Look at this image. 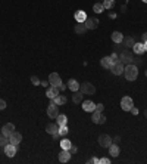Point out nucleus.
<instances>
[{
	"instance_id": "f257e3e1",
	"label": "nucleus",
	"mask_w": 147,
	"mask_h": 164,
	"mask_svg": "<svg viewBox=\"0 0 147 164\" xmlns=\"http://www.w3.org/2000/svg\"><path fill=\"white\" fill-rule=\"evenodd\" d=\"M124 75H125V79L127 80L134 81V80L137 79V75H138V67H137L136 64H128V65H125Z\"/></svg>"
},
{
	"instance_id": "f03ea898",
	"label": "nucleus",
	"mask_w": 147,
	"mask_h": 164,
	"mask_svg": "<svg viewBox=\"0 0 147 164\" xmlns=\"http://www.w3.org/2000/svg\"><path fill=\"white\" fill-rule=\"evenodd\" d=\"M134 59L136 58L132 56V52H130L128 49H125V51L121 52V55H119V61L125 65H128V64H134Z\"/></svg>"
},
{
	"instance_id": "7ed1b4c3",
	"label": "nucleus",
	"mask_w": 147,
	"mask_h": 164,
	"mask_svg": "<svg viewBox=\"0 0 147 164\" xmlns=\"http://www.w3.org/2000/svg\"><path fill=\"white\" fill-rule=\"evenodd\" d=\"M79 92L82 93V95H94L96 93V87L91 84V83H82V84H79Z\"/></svg>"
},
{
	"instance_id": "20e7f679",
	"label": "nucleus",
	"mask_w": 147,
	"mask_h": 164,
	"mask_svg": "<svg viewBox=\"0 0 147 164\" xmlns=\"http://www.w3.org/2000/svg\"><path fill=\"white\" fill-rule=\"evenodd\" d=\"M59 105L55 104L53 99H50V104H49V107H47V115L50 117V118H56L57 115H59V109H57Z\"/></svg>"
},
{
	"instance_id": "39448f33",
	"label": "nucleus",
	"mask_w": 147,
	"mask_h": 164,
	"mask_svg": "<svg viewBox=\"0 0 147 164\" xmlns=\"http://www.w3.org/2000/svg\"><path fill=\"white\" fill-rule=\"evenodd\" d=\"M124 64L121 62V61H115V62L112 64V67L109 68V70H110V71H112L113 74H115V75H121V74H124Z\"/></svg>"
},
{
	"instance_id": "423d86ee",
	"label": "nucleus",
	"mask_w": 147,
	"mask_h": 164,
	"mask_svg": "<svg viewBox=\"0 0 147 164\" xmlns=\"http://www.w3.org/2000/svg\"><path fill=\"white\" fill-rule=\"evenodd\" d=\"M99 143H100L102 148H109L113 143V139L109 135H105V133H103V135L99 136Z\"/></svg>"
},
{
	"instance_id": "0eeeda50",
	"label": "nucleus",
	"mask_w": 147,
	"mask_h": 164,
	"mask_svg": "<svg viewBox=\"0 0 147 164\" xmlns=\"http://www.w3.org/2000/svg\"><path fill=\"white\" fill-rule=\"evenodd\" d=\"M49 83H50V86H56L57 89L63 84L62 80H60V75L57 73H51L50 75H49Z\"/></svg>"
},
{
	"instance_id": "6e6552de",
	"label": "nucleus",
	"mask_w": 147,
	"mask_h": 164,
	"mask_svg": "<svg viewBox=\"0 0 147 164\" xmlns=\"http://www.w3.org/2000/svg\"><path fill=\"white\" fill-rule=\"evenodd\" d=\"M134 107V102H132V98L130 96H124L121 99V108L124 111H131V108Z\"/></svg>"
},
{
	"instance_id": "1a4fd4ad",
	"label": "nucleus",
	"mask_w": 147,
	"mask_h": 164,
	"mask_svg": "<svg viewBox=\"0 0 147 164\" xmlns=\"http://www.w3.org/2000/svg\"><path fill=\"white\" fill-rule=\"evenodd\" d=\"M59 93H60V90L57 89L56 86H49V87H47V90H46V96L49 98V99H55Z\"/></svg>"
},
{
	"instance_id": "9d476101",
	"label": "nucleus",
	"mask_w": 147,
	"mask_h": 164,
	"mask_svg": "<svg viewBox=\"0 0 147 164\" xmlns=\"http://www.w3.org/2000/svg\"><path fill=\"white\" fill-rule=\"evenodd\" d=\"M3 151H5V154L7 157H15V154H16V151H18V147L13 145V143H7V145L3 148Z\"/></svg>"
},
{
	"instance_id": "9b49d317",
	"label": "nucleus",
	"mask_w": 147,
	"mask_h": 164,
	"mask_svg": "<svg viewBox=\"0 0 147 164\" xmlns=\"http://www.w3.org/2000/svg\"><path fill=\"white\" fill-rule=\"evenodd\" d=\"M21 141H22V135H21L19 132H16V130H15L11 136H9V142H11V143H13V145H16V147L21 143Z\"/></svg>"
},
{
	"instance_id": "f8f14e48",
	"label": "nucleus",
	"mask_w": 147,
	"mask_h": 164,
	"mask_svg": "<svg viewBox=\"0 0 147 164\" xmlns=\"http://www.w3.org/2000/svg\"><path fill=\"white\" fill-rule=\"evenodd\" d=\"M99 25V19L97 18H87L85 19V27L87 30H96Z\"/></svg>"
},
{
	"instance_id": "ddd939ff",
	"label": "nucleus",
	"mask_w": 147,
	"mask_h": 164,
	"mask_svg": "<svg viewBox=\"0 0 147 164\" xmlns=\"http://www.w3.org/2000/svg\"><path fill=\"white\" fill-rule=\"evenodd\" d=\"M81 104H82V109H84L85 113H93L96 109V104L93 101H84V102H81Z\"/></svg>"
},
{
	"instance_id": "4468645a",
	"label": "nucleus",
	"mask_w": 147,
	"mask_h": 164,
	"mask_svg": "<svg viewBox=\"0 0 147 164\" xmlns=\"http://www.w3.org/2000/svg\"><path fill=\"white\" fill-rule=\"evenodd\" d=\"M15 132V124H12V123H7V124L3 126V129H2V135H5V136H9L12 135Z\"/></svg>"
},
{
	"instance_id": "2eb2a0df",
	"label": "nucleus",
	"mask_w": 147,
	"mask_h": 164,
	"mask_svg": "<svg viewBox=\"0 0 147 164\" xmlns=\"http://www.w3.org/2000/svg\"><path fill=\"white\" fill-rule=\"evenodd\" d=\"M69 160H71L69 149H62V151L59 152V161H60V163H68Z\"/></svg>"
},
{
	"instance_id": "dca6fc26",
	"label": "nucleus",
	"mask_w": 147,
	"mask_h": 164,
	"mask_svg": "<svg viewBox=\"0 0 147 164\" xmlns=\"http://www.w3.org/2000/svg\"><path fill=\"white\" fill-rule=\"evenodd\" d=\"M110 37H112V41L115 43V45H121L122 40H124V34L119 33V31H113Z\"/></svg>"
},
{
	"instance_id": "f3484780",
	"label": "nucleus",
	"mask_w": 147,
	"mask_h": 164,
	"mask_svg": "<svg viewBox=\"0 0 147 164\" xmlns=\"http://www.w3.org/2000/svg\"><path fill=\"white\" fill-rule=\"evenodd\" d=\"M46 132L49 133V135H56L57 132H59V126L56 124V123H49V124L46 126Z\"/></svg>"
},
{
	"instance_id": "a211bd4d",
	"label": "nucleus",
	"mask_w": 147,
	"mask_h": 164,
	"mask_svg": "<svg viewBox=\"0 0 147 164\" xmlns=\"http://www.w3.org/2000/svg\"><path fill=\"white\" fill-rule=\"evenodd\" d=\"M68 89H69V90H72V92L79 90V83L75 79H71L68 81Z\"/></svg>"
},
{
	"instance_id": "6ab92c4d",
	"label": "nucleus",
	"mask_w": 147,
	"mask_h": 164,
	"mask_svg": "<svg viewBox=\"0 0 147 164\" xmlns=\"http://www.w3.org/2000/svg\"><path fill=\"white\" fill-rule=\"evenodd\" d=\"M122 43H124L125 49H131L132 46L136 45V40H134V37H125V39L122 40Z\"/></svg>"
},
{
	"instance_id": "aec40b11",
	"label": "nucleus",
	"mask_w": 147,
	"mask_h": 164,
	"mask_svg": "<svg viewBox=\"0 0 147 164\" xmlns=\"http://www.w3.org/2000/svg\"><path fill=\"white\" fill-rule=\"evenodd\" d=\"M85 19H87V15H85L84 11L75 12V21H77V22H85Z\"/></svg>"
},
{
	"instance_id": "412c9836",
	"label": "nucleus",
	"mask_w": 147,
	"mask_h": 164,
	"mask_svg": "<svg viewBox=\"0 0 147 164\" xmlns=\"http://www.w3.org/2000/svg\"><path fill=\"white\" fill-rule=\"evenodd\" d=\"M132 52L137 53V55H141L144 53V43H136V45L132 46Z\"/></svg>"
},
{
	"instance_id": "4be33fe9",
	"label": "nucleus",
	"mask_w": 147,
	"mask_h": 164,
	"mask_svg": "<svg viewBox=\"0 0 147 164\" xmlns=\"http://www.w3.org/2000/svg\"><path fill=\"white\" fill-rule=\"evenodd\" d=\"M75 33L77 34H84L85 31H87V27H85V22H77V25H75Z\"/></svg>"
},
{
	"instance_id": "5701e85b",
	"label": "nucleus",
	"mask_w": 147,
	"mask_h": 164,
	"mask_svg": "<svg viewBox=\"0 0 147 164\" xmlns=\"http://www.w3.org/2000/svg\"><path fill=\"white\" fill-rule=\"evenodd\" d=\"M100 64H102V67H105V68H110L112 67V64H113V59L110 56H105V58H102V61H100Z\"/></svg>"
},
{
	"instance_id": "b1692460",
	"label": "nucleus",
	"mask_w": 147,
	"mask_h": 164,
	"mask_svg": "<svg viewBox=\"0 0 147 164\" xmlns=\"http://www.w3.org/2000/svg\"><path fill=\"white\" fill-rule=\"evenodd\" d=\"M68 123V117L65 115V114H59L56 117V124L57 126H65Z\"/></svg>"
},
{
	"instance_id": "393cba45",
	"label": "nucleus",
	"mask_w": 147,
	"mask_h": 164,
	"mask_svg": "<svg viewBox=\"0 0 147 164\" xmlns=\"http://www.w3.org/2000/svg\"><path fill=\"white\" fill-rule=\"evenodd\" d=\"M109 152H110L112 157H118L119 152H121V149H119V147L116 145V143H112V145L109 147Z\"/></svg>"
},
{
	"instance_id": "a878e982",
	"label": "nucleus",
	"mask_w": 147,
	"mask_h": 164,
	"mask_svg": "<svg viewBox=\"0 0 147 164\" xmlns=\"http://www.w3.org/2000/svg\"><path fill=\"white\" fill-rule=\"evenodd\" d=\"M82 98H84V95H82L79 90L74 92V96H72L74 104H81V102H82Z\"/></svg>"
},
{
	"instance_id": "bb28decb",
	"label": "nucleus",
	"mask_w": 147,
	"mask_h": 164,
	"mask_svg": "<svg viewBox=\"0 0 147 164\" xmlns=\"http://www.w3.org/2000/svg\"><path fill=\"white\" fill-rule=\"evenodd\" d=\"M53 101H55V104H56V105H65L68 99H66V96H65V95H60V93H59V95H57V96L55 98Z\"/></svg>"
},
{
	"instance_id": "cd10ccee",
	"label": "nucleus",
	"mask_w": 147,
	"mask_h": 164,
	"mask_svg": "<svg viewBox=\"0 0 147 164\" xmlns=\"http://www.w3.org/2000/svg\"><path fill=\"white\" fill-rule=\"evenodd\" d=\"M100 117H102V113H99V111H93V115H91V121L93 123H96V124H99V121H100Z\"/></svg>"
},
{
	"instance_id": "c85d7f7f",
	"label": "nucleus",
	"mask_w": 147,
	"mask_h": 164,
	"mask_svg": "<svg viewBox=\"0 0 147 164\" xmlns=\"http://www.w3.org/2000/svg\"><path fill=\"white\" fill-rule=\"evenodd\" d=\"M71 147H72V142L69 141V139H62L60 141V148L62 149H69Z\"/></svg>"
},
{
	"instance_id": "c756f323",
	"label": "nucleus",
	"mask_w": 147,
	"mask_h": 164,
	"mask_svg": "<svg viewBox=\"0 0 147 164\" xmlns=\"http://www.w3.org/2000/svg\"><path fill=\"white\" fill-rule=\"evenodd\" d=\"M7 143H11V142H9V137H7V136H5V135H0V147L5 148Z\"/></svg>"
},
{
	"instance_id": "7c9ffc66",
	"label": "nucleus",
	"mask_w": 147,
	"mask_h": 164,
	"mask_svg": "<svg viewBox=\"0 0 147 164\" xmlns=\"http://www.w3.org/2000/svg\"><path fill=\"white\" fill-rule=\"evenodd\" d=\"M115 6V0H103V7L105 9H112Z\"/></svg>"
},
{
	"instance_id": "2f4dec72",
	"label": "nucleus",
	"mask_w": 147,
	"mask_h": 164,
	"mask_svg": "<svg viewBox=\"0 0 147 164\" xmlns=\"http://www.w3.org/2000/svg\"><path fill=\"white\" fill-rule=\"evenodd\" d=\"M68 132H69V129H68V126H66V124H65V126H59V132H57V133H59L60 136H66V135H68Z\"/></svg>"
},
{
	"instance_id": "473e14b6",
	"label": "nucleus",
	"mask_w": 147,
	"mask_h": 164,
	"mask_svg": "<svg viewBox=\"0 0 147 164\" xmlns=\"http://www.w3.org/2000/svg\"><path fill=\"white\" fill-rule=\"evenodd\" d=\"M93 11L96 12V13H102L105 11V7H103V3H96V5L93 6Z\"/></svg>"
},
{
	"instance_id": "72a5a7b5",
	"label": "nucleus",
	"mask_w": 147,
	"mask_h": 164,
	"mask_svg": "<svg viewBox=\"0 0 147 164\" xmlns=\"http://www.w3.org/2000/svg\"><path fill=\"white\" fill-rule=\"evenodd\" d=\"M31 83H33V84H34V86H38V84H41V81H40V80H38V77H37V75H33V77H31Z\"/></svg>"
},
{
	"instance_id": "f704fd0d",
	"label": "nucleus",
	"mask_w": 147,
	"mask_h": 164,
	"mask_svg": "<svg viewBox=\"0 0 147 164\" xmlns=\"http://www.w3.org/2000/svg\"><path fill=\"white\" fill-rule=\"evenodd\" d=\"M103 108H105V105H103V104H97V105H96V111L102 113V111H103Z\"/></svg>"
},
{
	"instance_id": "c9c22d12",
	"label": "nucleus",
	"mask_w": 147,
	"mask_h": 164,
	"mask_svg": "<svg viewBox=\"0 0 147 164\" xmlns=\"http://www.w3.org/2000/svg\"><path fill=\"white\" fill-rule=\"evenodd\" d=\"M99 163L100 164H108V163H110V160L109 158H100L99 160Z\"/></svg>"
},
{
	"instance_id": "e433bc0d",
	"label": "nucleus",
	"mask_w": 147,
	"mask_h": 164,
	"mask_svg": "<svg viewBox=\"0 0 147 164\" xmlns=\"http://www.w3.org/2000/svg\"><path fill=\"white\" fill-rule=\"evenodd\" d=\"M77 151H78V148L75 147V145H72V147L69 148V152H71V154H75V152H77Z\"/></svg>"
},
{
	"instance_id": "4c0bfd02",
	"label": "nucleus",
	"mask_w": 147,
	"mask_h": 164,
	"mask_svg": "<svg viewBox=\"0 0 147 164\" xmlns=\"http://www.w3.org/2000/svg\"><path fill=\"white\" fill-rule=\"evenodd\" d=\"M6 108V102L3 101V99H0V111H2V109H5Z\"/></svg>"
},
{
	"instance_id": "58836bf2",
	"label": "nucleus",
	"mask_w": 147,
	"mask_h": 164,
	"mask_svg": "<svg viewBox=\"0 0 147 164\" xmlns=\"http://www.w3.org/2000/svg\"><path fill=\"white\" fill-rule=\"evenodd\" d=\"M110 58H112L113 59V62H115V61H118V53H116V52H115V53H112V55H110Z\"/></svg>"
},
{
	"instance_id": "ea45409f",
	"label": "nucleus",
	"mask_w": 147,
	"mask_h": 164,
	"mask_svg": "<svg viewBox=\"0 0 147 164\" xmlns=\"http://www.w3.org/2000/svg\"><path fill=\"white\" fill-rule=\"evenodd\" d=\"M105 123H106V117L102 115V117H100V121H99V124H105Z\"/></svg>"
},
{
	"instance_id": "a19ab883",
	"label": "nucleus",
	"mask_w": 147,
	"mask_h": 164,
	"mask_svg": "<svg viewBox=\"0 0 147 164\" xmlns=\"http://www.w3.org/2000/svg\"><path fill=\"white\" fill-rule=\"evenodd\" d=\"M88 163H90V164H93V163L99 164V158H90V160H88Z\"/></svg>"
},
{
	"instance_id": "79ce46f5",
	"label": "nucleus",
	"mask_w": 147,
	"mask_h": 164,
	"mask_svg": "<svg viewBox=\"0 0 147 164\" xmlns=\"http://www.w3.org/2000/svg\"><path fill=\"white\" fill-rule=\"evenodd\" d=\"M131 113L134 114V115H137V114H138V109H137L136 107H132V108H131Z\"/></svg>"
},
{
	"instance_id": "37998d69",
	"label": "nucleus",
	"mask_w": 147,
	"mask_h": 164,
	"mask_svg": "<svg viewBox=\"0 0 147 164\" xmlns=\"http://www.w3.org/2000/svg\"><path fill=\"white\" fill-rule=\"evenodd\" d=\"M49 84H50V83H49V80H47V81H41V86H46V87H49Z\"/></svg>"
},
{
	"instance_id": "c03bdc74",
	"label": "nucleus",
	"mask_w": 147,
	"mask_h": 164,
	"mask_svg": "<svg viewBox=\"0 0 147 164\" xmlns=\"http://www.w3.org/2000/svg\"><path fill=\"white\" fill-rule=\"evenodd\" d=\"M141 39H143V41H147V33H144L141 36Z\"/></svg>"
},
{
	"instance_id": "a18cd8bd",
	"label": "nucleus",
	"mask_w": 147,
	"mask_h": 164,
	"mask_svg": "<svg viewBox=\"0 0 147 164\" xmlns=\"http://www.w3.org/2000/svg\"><path fill=\"white\" fill-rule=\"evenodd\" d=\"M119 141H121V137H119V136H116V137L113 139V142H119Z\"/></svg>"
},
{
	"instance_id": "49530a36",
	"label": "nucleus",
	"mask_w": 147,
	"mask_h": 164,
	"mask_svg": "<svg viewBox=\"0 0 147 164\" xmlns=\"http://www.w3.org/2000/svg\"><path fill=\"white\" fill-rule=\"evenodd\" d=\"M121 11H122V12H127V6H122V7H121Z\"/></svg>"
},
{
	"instance_id": "de8ad7c7",
	"label": "nucleus",
	"mask_w": 147,
	"mask_h": 164,
	"mask_svg": "<svg viewBox=\"0 0 147 164\" xmlns=\"http://www.w3.org/2000/svg\"><path fill=\"white\" fill-rule=\"evenodd\" d=\"M144 52H147V41H144Z\"/></svg>"
},
{
	"instance_id": "09e8293b",
	"label": "nucleus",
	"mask_w": 147,
	"mask_h": 164,
	"mask_svg": "<svg viewBox=\"0 0 147 164\" xmlns=\"http://www.w3.org/2000/svg\"><path fill=\"white\" fill-rule=\"evenodd\" d=\"M144 115H146V118H147V109H146V111H144Z\"/></svg>"
},
{
	"instance_id": "8fccbe9b",
	"label": "nucleus",
	"mask_w": 147,
	"mask_h": 164,
	"mask_svg": "<svg viewBox=\"0 0 147 164\" xmlns=\"http://www.w3.org/2000/svg\"><path fill=\"white\" fill-rule=\"evenodd\" d=\"M141 2H143V3H147V0H141Z\"/></svg>"
},
{
	"instance_id": "3c124183",
	"label": "nucleus",
	"mask_w": 147,
	"mask_h": 164,
	"mask_svg": "<svg viewBox=\"0 0 147 164\" xmlns=\"http://www.w3.org/2000/svg\"><path fill=\"white\" fill-rule=\"evenodd\" d=\"M146 75H147V70H146Z\"/></svg>"
}]
</instances>
